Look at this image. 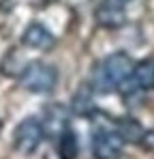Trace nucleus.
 Here are the masks:
<instances>
[{"label":"nucleus","mask_w":154,"mask_h":159,"mask_svg":"<svg viewBox=\"0 0 154 159\" xmlns=\"http://www.w3.org/2000/svg\"><path fill=\"white\" fill-rule=\"evenodd\" d=\"M71 114H75L79 118H88L96 112V103H94V90L92 88H79L75 95L71 97L69 103Z\"/></svg>","instance_id":"1a4fd4ad"},{"label":"nucleus","mask_w":154,"mask_h":159,"mask_svg":"<svg viewBox=\"0 0 154 159\" xmlns=\"http://www.w3.org/2000/svg\"><path fill=\"white\" fill-rule=\"evenodd\" d=\"M43 138H45V129H43L41 118L26 116L13 131V146L22 155H32L43 144Z\"/></svg>","instance_id":"7ed1b4c3"},{"label":"nucleus","mask_w":154,"mask_h":159,"mask_svg":"<svg viewBox=\"0 0 154 159\" xmlns=\"http://www.w3.org/2000/svg\"><path fill=\"white\" fill-rule=\"evenodd\" d=\"M133 58L126 52H113L105 56L99 65H94L90 73V88L99 95H109L133 73Z\"/></svg>","instance_id":"f257e3e1"},{"label":"nucleus","mask_w":154,"mask_h":159,"mask_svg":"<svg viewBox=\"0 0 154 159\" xmlns=\"http://www.w3.org/2000/svg\"><path fill=\"white\" fill-rule=\"evenodd\" d=\"M139 144H141V148H143L146 153H152V155H154V127L143 131V138H141Z\"/></svg>","instance_id":"f8f14e48"},{"label":"nucleus","mask_w":154,"mask_h":159,"mask_svg":"<svg viewBox=\"0 0 154 159\" xmlns=\"http://www.w3.org/2000/svg\"><path fill=\"white\" fill-rule=\"evenodd\" d=\"M122 2H128V0H122Z\"/></svg>","instance_id":"4468645a"},{"label":"nucleus","mask_w":154,"mask_h":159,"mask_svg":"<svg viewBox=\"0 0 154 159\" xmlns=\"http://www.w3.org/2000/svg\"><path fill=\"white\" fill-rule=\"evenodd\" d=\"M120 90H122L124 97H135V95L154 90V60L152 58L135 62L133 73L120 84Z\"/></svg>","instance_id":"20e7f679"},{"label":"nucleus","mask_w":154,"mask_h":159,"mask_svg":"<svg viewBox=\"0 0 154 159\" xmlns=\"http://www.w3.org/2000/svg\"><path fill=\"white\" fill-rule=\"evenodd\" d=\"M94 22L96 26L107 30H118L126 24V11L122 0H101L94 7Z\"/></svg>","instance_id":"423d86ee"},{"label":"nucleus","mask_w":154,"mask_h":159,"mask_svg":"<svg viewBox=\"0 0 154 159\" xmlns=\"http://www.w3.org/2000/svg\"><path fill=\"white\" fill-rule=\"evenodd\" d=\"M58 155H60V159H77V155H79V138L73 129H66L58 138Z\"/></svg>","instance_id":"9b49d317"},{"label":"nucleus","mask_w":154,"mask_h":159,"mask_svg":"<svg viewBox=\"0 0 154 159\" xmlns=\"http://www.w3.org/2000/svg\"><path fill=\"white\" fill-rule=\"evenodd\" d=\"M17 78L24 90L32 95H45V93H51L58 84V69L43 60H30L22 67Z\"/></svg>","instance_id":"f03ea898"},{"label":"nucleus","mask_w":154,"mask_h":159,"mask_svg":"<svg viewBox=\"0 0 154 159\" xmlns=\"http://www.w3.org/2000/svg\"><path fill=\"white\" fill-rule=\"evenodd\" d=\"M0 131H2V120H0Z\"/></svg>","instance_id":"ddd939ff"},{"label":"nucleus","mask_w":154,"mask_h":159,"mask_svg":"<svg viewBox=\"0 0 154 159\" xmlns=\"http://www.w3.org/2000/svg\"><path fill=\"white\" fill-rule=\"evenodd\" d=\"M143 131H146L143 125L133 116H124L116 120V133L124 140V144H139L143 138Z\"/></svg>","instance_id":"9d476101"},{"label":"nucleus","mask_w":154,"mask_h":159,"mask_svg":"<svg viewBox=\"0 0 154 159\" xmlns=\"http://www.w3.org/2000/svg\"><path fill=\"white\" fill-rule=\"evenodd\" d=\"M69 107H64L62 103H49V106H45L43 110V129H45V135H49V138H60L62 133L66 131V129H71L69 127Z\"/></svg>","instance_id":"0eeeda50"},{"label":"nucleus","mask_w":154,"mask_h":159,"mask_svg":"<svg viewBox=\"0 0 154 159\" xmlns=\"http://www.w3.org/2000/svg\"><path fill=\"white\" fill-rule=\"evenodd\" d=\"M94 159H120L124 153V140L116 133V129H99L90 142Z\"/></svg>","instance_id":"39448f33"},{"label":"nucleus","mask_w":154,"mask_h":159,"mask_svg":"<svg viewBox=\"0 0 154 159\" xmlns=\"http://www.w3.org/2000/svg\"><path fill=\"white\" fill-rule=\"evenodd\" d=\"M22 43L30 50H49L56 43V37L49 28L41 22H32L24 28L22 32Z\"/></svg>","instance_id":"6e6552de"}]
</instances>
